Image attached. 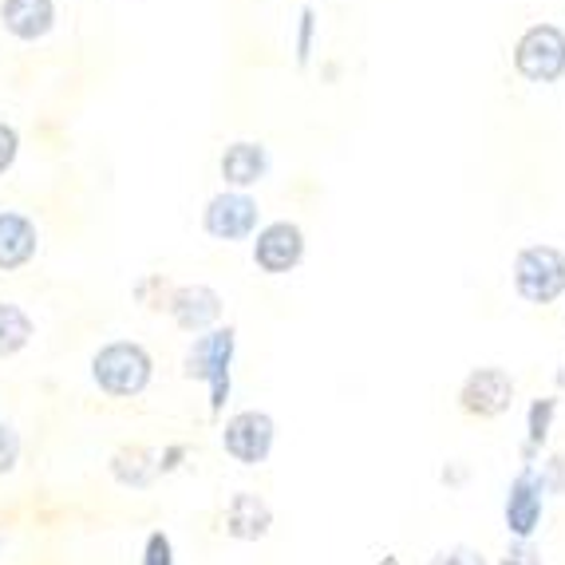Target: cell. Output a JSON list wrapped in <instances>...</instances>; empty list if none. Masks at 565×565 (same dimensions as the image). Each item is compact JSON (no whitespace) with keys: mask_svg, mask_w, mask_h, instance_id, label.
Here are the masks:
<instances>
[{"mask_svg":"<svg viewBox=\"0 0 565 565\" xmlns=\"http://www.w3.org/2000/svg\"><path fill=\"white\" fill-rule=\"evenodd\" d=\"M95 392L107 399H139L154 380V356L139 340H107L92 352L87 364Z\"/></svg>","mask_w":565,"mask_h":565,"instance_id":"cell-1","label":"cell"},{"mask_svg":"<svg viewBox=\"0 0 565 565\" xmlns=\"http://www.w3.org/2000/svg\"><path fill=\"white\" fill-rule=\"evenodd\" d=\"M234 352H237L234 324H217V329L202 332L182 352V376L210 387V412L214 415H222V407L230 399V364H234Z\"/></svg>","mask_w":565,"mask_h":565,"instance_id":"cell-2","label":"cell"},{"mask_svg":"<svg viewBox=\"0 0 565 565\" xmlns=\"http://www.w3.org/2000/svg\"><path fill=\"white\" fill-rule=\"evenodd\" d=\"M510 285L519 292L526 305H537V309H546V305L562 301L565 297V254L557 245H522L514 262H510Z\"/></svg>","mask_w":565,"mask_h":565,"instance_id":"cell-3","label":"cell"},{"mask_svg":"<svg viewBox=\"0 0 565 565\" xmlns=\"http://www.w3.org/2000/svg\"><path fill=\"white\" fill-rule=\"evenodd\" d=\"M510 64L526 84L550 87L565 79V29L562 24H550V20H537L530 29H522V36L514 40V52H510Z\"/></svg>","mask_w":565,"mask_h":565,"instance_id":"cell-4","label":"cell"},{"mask_svg":"<svg viewBox=\"0 0 565 565\" xmlns=\"http://www.w3.org/2000/svg\"><path fill=\"white\" fill-rule=\"evenodd\" d=\"M202 230L222 245L249 242L262 230V206L245 190H217L214 199H206V206H202Z\"/></svg>","mask_w":565,"mask_h":565,"instance_id":"cell-5","label":"cell"},{"mask_svg":"<svg viewBox=\"0 0 565 565\" xmlns=\"http://www.w3.org/2000/svg\"><path fill=\"white\" fill-rule=\"evenodd\" d=\"M305 230L289 217H277V222H265L254 237H249V257H254L257 274L265 277H285L292 269H301L305 262Z\"/></svg>","mask_w":565,"mask_h":565,"instance_id":"cell-6","label":"cell"},{"mask_svg":"<svg viewBox=\"0 0 565 565\" xmlns=\"http://www.w3.org/2000/svg\"><path fill=\"white\" fill-rule=\"evenodd\" d=\"M274 444H277V424L269 412L249 407V412L230 415L226 424H222V451L234 462H242V467H262V462H269Z\"/></svg>","mask_w":565,"mask_h":565,"instance_id":"cell-7","label":"cell"},{"mask_svg":"<svg viewBox=\"0 0 565 565\" xmlns=\"http://www.w3.org/2000/svg\"><path fill=\"white\" fill-rule=\"evenodd\" d=\"M459 407L475 419H502L514 407V376L499 364L471 367L459 384Z\"/></svg>","mask_w":565,"mask_h":565,"instance_id":"cell-8","label":"cell"},{"mask_svg":"<svg viewBox=\"0 0 565 565\" xmlns=\"http://www.w3.org/2000/svg\"><path fill=\"white\" fill-rule=\"evenodd\" d=\"M167 317L174 321V329L190 332V337H202V332L217 329L222 321V312H226V301H222V292L214 285H174L167 292Z\"/></svg>","mask_w":565,"mask_h":565,"instance_id":"cell-9","label":"cell"},{"mask_svg":"<svg viewBox=\"0 0 565 565\" xmlns=\"http://www.w3.org/2000/svg\"><path fill=\"white\" fill-rule=\"evenodd\" d=\"M546 514V490L537 479V467H522L507 487V502H502V519H507V534L514 542H530L542 526Z\"/></svg>","mask_w":565,"mask_h":565,"instance_id":"cell-10","label":"cell"},{"mask_svg":"<svg viewBox=\"0 0 565 565\" xmlns=\"http://www.w3.org/2000/svg\"><path fill=\"white\" fill-rule=\"evenodd\" d=\"M274 170V154L262 139H234L217 159V174H222V190H249L262 186Z\"/></svg>","mask_w":565,"mask_h":565,"instance_id":"cell-11","label":"cell"},{"mask_svg":"<svg viewBox=\"0 0 565 565\" xmlns=\"http://www.w3.org/2000/svg\"><path fill=\"white\" fill-rule=\"evenodd\" d=\"M40 257V226L24 210H0V274H20Z\"/></svg>","mask_w":565,"mask_h":565,"instance_id":"cell-12","label":"cell"},{"mask_svg":"<svg viewBox=\"0 0 565 565\" xmlns=\"http://www.w3.org/2000/svg\"><path fill=\"white\" fill-rule=\"evenodd\" d=\"M60 20L56 0H0V29L20 44H40Z\"/></svg>","mask_w":565,"mask_h":565,"instance_id":"cell-13","label":"cell"},{"mask_svg":"<svg viewBox=\"0 0 565 565\" xmlns=\"http://www.w3.org/2000/svg\"><path fill=\"white\" fill-rule=\"evenodd\" d=\"M274 530V507L254 494V490H237L226 502V534L234 542H262Z\"/></svg>","mask_w":565,"mask_h":565,"instance_id":"cell-14","label":"cell"},{"mask_svg":"<svg viewBox=\"0 0 565 565\" xmlns=\"http://www.w3.org/2000/svg\"><path fill=\"white\" fill-rule=\"evenodd\" d=\"M115 487L122 490H151L159 479V451L151 447H119L107 462Z\"/></svg>","mask_w":565,"mask_h":565,"instance_id":"cell-15","label":"cell"},{"mask_svg":"<svg viewBox=\"0 0 565 565\" xmlns=\"http://www.w3.org/2000/svg\"><path fill=\"white\" fill-rule=\"evenodd\" d=\"M36 340V321L17 301H0V360H17Z\"/></svg>","mask_w":565,"mask_h":565,"instance_id":"cell-16","label":"cell"},{"mask_svg":"<svg viewBox=\"0 0 565 565\" xmlns=\"http://www.w3.org/2000/svg\"><path fill=\"white\" fill-rule=\"evenodd\" d=\"M554 415H557V396H537L534 404L526 407V444L542 451V444L554 431Z\"/></svg>","mask_w":565,"mask_h":565,"instance_id":"cell-17","label":"cell"},{"mask_svg":"<svg viewBox=\"0 0 565 565\" xmlns=\"http://www.w3.org/2000/svg\"><path fill=\"white\" fill-rule=\"evenodd\" d=\"M20 459H24V435L17 431V424L0 419V479L17 475Z\"/></svg>","mask_w":565,"mask_h":565,"instance_id":"cell-18","label":"cell"},{"mask_svg":"<svg viewBox=\"0 0 565 565\" xmlns=\"http://www.w3.org/2000/svg\"><path fill=\"white\" fill-rule=\"evenodd\" d=\"M312 47H317V9L305 4L301 17H297V40H292V52H297V67H309Z\"/></svg>","mask_w":565,"mask_h":565,"instance_id":"cell-19","label":"cell"},{"mask_svg":"<svg viewBox=\"0 0 565 565\" xmlns=\"http://www.w3.org/2000/svg\"><path fill=\"white\" fill-rule=\"evenodd\" d=\"M139 565H174V542H170V534H162V530L147 534Z\"/></svg>","mask_w":565,"mask_h":565,"instance_id":"cell-20","label":"cell"},{"mask_svg":"<svg viewBox=\"0 0 565 565\" xmlns=\"http://www.w3.org/2000/svg\"><path fill=\"white\" fill-rule=\"evenodd\" d=\"M20 147H24V142H20V131L12 127V122L0 119V179H4V174L17 167Z\"/></svg>","mask_w":565,"mask_h":565,"instance_id":"cell-21","label":"cell"},{"mask_svg":"<svg viewBox=\"0 0 565 565\" xmlns=\"http://www.w3.org/2000/svg\"><path fill=\"white\" fill-rule=\"evenodd\" d=\"M537 479H542L546 494H565V455H550V459L542 462Z\"/></svg>","mask_w":565,"mask_h":565,"instance_id":"cell-22","label":"cell"},{"mask_svg":"<svg viewBox=\"0 0 565 565\" xmlns=\"http://www.w3.org/2000/svg\"><path fill=\"white\" fill-rule=\"evenodd\" d=\"M427 565H490V562L475 546H451V550H439Z\"/></svg>","mask_w":565,"mask_h":565,"instance_id":"cell-23","label":"cell"},{"mask_svg":"<svg viewBox=\"0 0 565 565\" xmlns=\"http://www.w3.org/2000/svg\"><path fill=\"white\" fill-rule=\"evenodd\" d=\"M499 565H546V562H542V554H537L530 542H514V546L502 554Z\"/></svg>","mask_w":565,"mask_h":565,"instance_id":"cell-24","label":"cell"},{"mask_svg":"<svg viewBox=\"0 0 565 565\" xmlns=\"http://www.w3.org/2000/svg\"><path fill=\"white\" fill-rule=\"evenodd\" d=\"M186 447L182 444H170V447H162L159 451V475H174L182 467V462H186Z\"/></svg>","mask_w":565,"mask_h":565,"instance_id":"cell-25","label":"cell"},{"mask_svg":"<svg viewBox=\"0 0 565 565\" xmlns=\"http://www.w3.org/2000/svg\"><path fill=\"white\" fill-rule=\"evenodd\" d=\"M444 482H447V487H462V482H467V467H447Z\"/></svg>","mask_w":565,"mask_h":565,"instance_id":"cell-26","label":"cell"},{"mask_svg":"<svg viewBox=\"0 0 565 565\" xmlns=\"http://www.w3.org/2000/svg\"><path fill=\"white\" fill-rule=\"evenodd\" d=\"M4 546H9V534H4V526H0V554H4Z\"/></svg>","mask_w":565,"mask_h":565,"instance_id":"cell-27","label":"cell"},{"mask_svg":"<svg viewBox=\"0 0 565 565\" xmlns=\"http://www.w3.org/2000/svg\"><path fill=\"white\" fill-rule=\"evenodd\" d=\"M557 387H565V364L557 367Z\"/></svg>","mask_w":565,"mask_h":565,"instance_id":"cell-28","label":"cell"}]
</instances>
